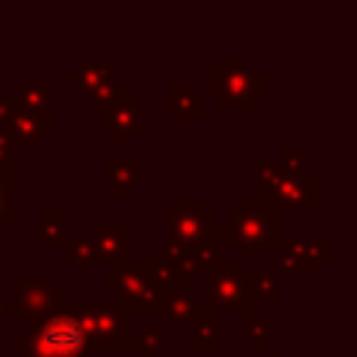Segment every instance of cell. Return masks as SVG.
<instances>
[{
	"label": "cell",
	"mask_w": 357,
	"mask_h": 357,
	"mask_svg": "<svg viewBox=\"0 0 357 357\" xmlns=\"http://www.w3.org/2000/svg\"><path fill=\"white\" fill-rule=\"evenodd\" d=\"M165 340H167V326L156 324V326L142 329V335L131 340V349H137L139 357H156V351L165 346Z\"/></svg>",
	"instance_id": "obj_20"
},
{
	"label": "cell",
	"mask_w": 357,
	"mask_h": 357,
	"mask_svg": "<svg viewBox=\"0 0 357 357\" xmlns=\"http://www.w3.org/2000/svg\"><path fill=\"white\" fill-rule=\"evenodd\" d=\"M0 86H3V75H0Z\"/></svg>",
	"instance_id": "obj_31"
},
{
	"label": "cell",
	"mask_w": 357,
	"mask_h": 357,
	"mask_svg": "<svg viewBox=\"0 0 357 357\" xmlns=\"http://www.w3.org/2000/svg\"><path fill=\"white\" fill-rule=\"evenodd\" d=\"M190 343H192V349L212 351V349L218 346V324H215V318H212V321H204V324H195Z\"/></svg>",
	"instance_id": "obj_23"
},
{
	"label": "cell",
	"mask_w": 357,
	"mask_h": 357,
	"mask_svg": "<svg viewBox=\"0 0 357 357\" xmlns=\"http://www.w3.org/2000/svg\"><path fill=\"white\" fill-rule=\"evenodd\" d=\"M206 293L204 301L212 304L215 310H229V312H248L254 310V296L248 287V273L243 268L240 259H229V262H215L206 273Z\"/></svg>",
	"instance_id": "obj_7"
},
{
	"label": "cell",
	"mask_w": 357,
	"mask_h": 357,
	"mask_svg": "<svg viewBox=\"0 0 357 357\" xmlns=\"http://www.w3.org/2000/svg\"><path fill=\"white\" fill-rule=\"evenodd\" d=\"M290 273H310V268L307 265H301L298 259H293V257H279V259H273V262H268V276H290Z\"/></svg>",
	"instance_id": "obj_25"
},
{
	"label": "cell",
	"mask_w": 357,
	"mask_h": 357,
	"mask_svg": "<svg viewBox=\"0 0 357 357\" xmlns=\"http://www.w3.org/2000/svg\"><path fill=\"white\" fill-rule=\"evenodd\" d=\"M243 324H245V332L251 335L254 346L257 349H268V329H271L268 315H262L257 310H248V312H243Z\"/></svg>",
	"instance_id": "obj_21"
},
{
	"label": "cell",
	"mask_w": 357,
	"mask_h": 357,
	"mask_svg": "<svg viewBox=\"0 0 357 357\" xmlns=\"http://www.w3.org/2000/svg\"><path fill=\"white\" fill-rule=\"evenodd\" d=\"M11 198H14V173H0V223H14Z\"/></svg>",
	"instance_id": "obj_24"
},
{
	"label": "cell",
	"mask_w": 357,
	"mask_h": 357,
	"mask_svg": "<svg viewBox=\"0 0 357 357\" xmlns=\"http://www.w3.org/2000/svg\"><path fill=\"white\" fill-rule=\"evenodd\" d=\"M142 173V162L137 159H106L103 162V184L114 190L117 198H126L131 187H137Z\"/></svg>",
	"instance_id": "obj_16"
},
{
	"label": "cell",
	"mask_w": 357,
	"mask_h": 357,
	"mask_svg": "<svg viewBox=\"0 0 357 357\" xmlns=\"http://www.w3.org/2000/svg\"><path fill=\"white\" fill-rule=\"evenodd\" d=\"M126 234H128V226H123V223H117V226H92L86 237L92 240L95 259L98 262H112V265L126 262L128 259Z\"/></svg>",
	"instance_id": "obj_13"
},
{
	"label": "cell",
	"mask_w": 357,
	"mask_h": 357,
	"mask_svg": "<svg viewBox=\"0 0 357 357\" xmlns=\"http://www.w3.org/2000/svg\"><path fill=\"white\" fill-rule=\"evenodd\" d=\"M259 181H257V198L271 201L276 209H301L312 212L318 209V176L307 173L304 167H284L276 162H257Z\"/></svg>",
	"instance_id": "obj_3"
},
{
	"label": "cell",
	"mask_w": 357,
	"mask_h": 357,
	"mask_svg": "<svg viewBox=\"0 0 357 357\" xmlns=\"http://www.w3.org/2000/svg\"><path fill=\"white\" fill-rule=\"evenodd\" d=\"M279 165L301 170V165H304V148H284V151H282V162H279Z\"/></svg>",
	"instance_id": "obj_27"
},
{
	"label": "cell",
	"mask_w": 357,
	"mask_h": 357,
	"mask_svg": "<svg viewBox=\"0 0 357 357\" xmlns=\"http://www.w3.org/2000/svg\"><path fill=\"white\" fill-rule=\"evenodd\" d=\"M50 131H53L50 109H42V112H14V117H11L8 128H6L11 145H22V148H36Z\"/></svg>",
	"instance_id": "obj_12"
},
{
	"label": "cell",
	"mask_w": 357,
	"mask_h": 357,
	"mask_svg": "<svg viewBox=\"0 0 357 357\" xmlns=\"http://www.w3.org/2000/svg\"><path fill=\"white\" fill-rule=\"evenodd\" d=\"M103 284L120 290L123 307L126 310H137V312H162L167 296L173 293V290L153 287L142 262H134V265H126V268H117V271L106 273Z\"/></svg>",
	"instance_id": "obj_9"
},
{
	"label": "cell",
	"mask_w": 357,
	"mask_h": 357,
	"mask_svg": "<svg viewBox=\"0 0 357 357\" xmlns=\"http://www.w3.org/2000/svg\"><path fill=\"white\" fill-rule=\"evenodd\" d=\"M81 326L86 337V349L95 351H120L131 349V337L126 332V307L112 298H67L61 304Z\"/></svg>",
	"instance_id": "obj_2"
},
{
	"label": "cell",
	"mask_w": 357,
	"mask_h": 357,
	"mask_svg": "<svg viewBox=\"0 0 357 357\" xmlns=\"http://www.w3.org/2000/svg\"><path fill=\"white\" fill-rule=\"evenodd\" d=\"M114 70H117L114 61H78L64 75V81L75 84L84 92V98H89L92 103L109 106L128 95L126 84H114Z\"/></svg>",
	"instance_id": "obj_10"
},
{
	"label": "cell",
	"mask_w": 357,
	"mask_h": 357,
	"mask_svg": "<svg viewBox=\"0 0 357 357\" xmlns=\"http://www.w3.org/2000/svg\"><path fill=\"white\" fill-rule=\"evenodd\" d=\"M226 243L243 254L245 262L257 259L259 251L279 248L282 218L279 209L265 198H234L229 204V226H223Z\"/></svg>",
	"instance_id": "obj_1"
},
{
	"label": "cell",
	"mask_w": 357,
	"mask_h": 357,
	"mask_svg": "<svg viewBox=\"0 0 357 357\" xmlns=\"http://www.w3.org/2000/svg\"><path fill=\"white\" fill-rule=\"evenodd\" d=\"M14 145L8 139V134L0 128V173H14V156H11Z\"/></svg>",
	"instance_id": "obj_26"
},
{
	"label": "cell",
	"mask_w": 357,
	"mask_h": 357,
	"mask_svg": "<svg viewBox=\"0 0 357 357\" xmlns=\"http://www.w3.org/2000/svg\"><path fill=\"white\" fill-rule=\"evenodd\" d=\"M14 103L11 100H0V128L6 131L8 128V123H11V117H14Z\"/></svg>",
	"instance_id": "obj_28"
},
{
	"label": "cell",
	"mask_w": 357,
	"mask_h": 357,
	"mask_svg": "<svg viewBox=\"0 0 357 357\" xmlns=\"http://www.w3.org/2000/svg\"><path fill=\"white\" fill-rule=\"evenodd\" d=\"M162 312L176 321V324H187V326H195V324H204V321H212L215 318V307L206 304L204 298H192L190 293H181V290H173L162 307Z\"/></svg>",
	"instance_id": "obj_14"
},
{
	"label": "cell",
	"mask_w": 357,
	"mask_h": 357,
	"mask_svg": "<svg viewBox=\"0 0 357 357\" xmlns=\"http://www.w3.org/2000/svg\"><path fill=\"white\" fill-rule=\"evenodd\" d=\"M223 237V223L198 198L167 201V243L173 245H206Z\"/></svg>",
	"instance_id": "obj_6"
},
{
	"label": "cell",
	"mask_w": 357,
	"mask_h": 357,
	"mask_svg": "<svg viewBox=\"0 0 357 357\" xmlns=\"http://www.w3.org/2000/svg\"><path fill=\"white\" fill-rule=\"evenodd\" d=\"M61 248H64V257H67L73 265H78V273H89V265L98 262V259H95L92 240H89L86 234H73V237H67Z\"/></svg>",
	"instance_id": "obj_19"
},
{
	"label": "cell",
	"mask_w": 357,
	"mask_h": 357,
	"mask_svg": "<svg viewBox=\"0 0 357 357\" xmlns=\"http://www.w3.org/2000/svg\"><path fill=\"white\" fill-rule=\"evenodd\" d=\"M67 301L64 290L53 284L50 276H14V321L20 326H33L36 321L53 315L61 310V304Z\"/></svg>",
	"instance_id": "obj_8"
},
{
	"label": "cell",
	"mask_w": 357,
	"mask_h": 357,
	"mask_svg": "<svg viewBox=\"0 0 357 357\" xmlns=\"http://www.w3.org/2000/svg\"><path fill=\"white\" fill-rule=\"evenodd\" d=\"M67 226H64V212L47 209L39 215V245L42 248H61L67 240Z\"/></svg>",
	"instance_id": "obj_18"
},
{
	"label": "cell",
	"mask_w": 357,
	"mask_h": 357,
	"mask_svg": "<svg viewBox=\"0 0 357 357\" xmlns=\"http://www.w3.org/2000/svg\"><path fill=\"white\" fill-rule=\"evenodd\" d=\"M14 349L28 357H81L86 351V337L78 321L61 307L59 312L36 321L28 335H22Z\"/></svg>",
	"instance_id": "obj_4"
},
{
	"label": "cell",
	"mask_w": 357,
	"mask_h": 357,
	"mask_svg": "<svg viewBox=\"0 0 357 357\" xmlns=\"http://www.w3.org/2000/svg\"><path fill=\"white\" fill-rule=\"evenodd\" d=\"M248 287H251L254 301H262V298L276 301V298L282 296L279 282H276L273 276H268V273H248Z\"/></svg>",
	"instance_id": "obj_22"
},
{
	"label": "cell",
	"mask_w": 357,
	"mask_h": 357,
	"mask_svg": "<svg viewBox=\"0 0 357 357\" xmlns=\"http://www.w3.org/2000/svg\"><path fill=\"white\" fill-rule=\"evenodd\" d=\"M268 357H282V354H279V351H271V354H268Z\"/></svg>",
	"instance_id": "obj_30"
},
{
	"label": "cell",
	"mask_w": 357,
	"mask_h": 357,
	"mask_svg": "<svg viewBox=\"0 0 357 357\" xmlns=\"http://www.w3.org/2000/svg\"><path fill=\"white\" fill-rule=\"evenodd\" d=\"M167 120H204V98L195 95L190 84L167 86Z\"/></svg>",
	"instance_id": "obj_15"
},
{
	"label": "cell",
	"mask_w": 357,
	"mask_h": 357,
	"mask_svg": "<svg viewBox=\"0 0 357 357\" xmlns=\"http://www.w3.org/2000/svg\"><path fill=\"white\" fill-rule=\"evenodd\" d=\"M50 95H53V86L47 81H42L39 73H28V78L22 84H17L11 103L17 112H42V109H47Z\"/></svg>",
	"instance_id": "obj_17"
},
{
	"label": "cell",
	"mask_w": 357,
	"mask_h": 357,
	"mask_svg": "<svg viewBox=\"0 0 357 357\" xmlns=\"http://www.w3.org/2000/svg\"><path fill=\"white\" fill-rule=\"evenodd\" d=\"M204 92L215 98L220 109H251L257 98L268 95V75L248 73L237 59L218 61V67L204 75Z\"/></svg>",
	"instance_id": "obj_5"
},
{
	"label": "cell",
	"mask_w": 357,
	"mask_h": 357,
	"mask_svg": "<svg viewBox=\"0 0 357 357\" xmlns=\"http://www.w3.org/2000/svg\"><path fill=\"white\" fill-rule=\"evenodd\" d=\"M103 131L114 137L117 148H126L128 139L142 131V100L128 92L126 98L103 106Z\"/></svg>",
	"instance_id": "obj_11"
},
{
	"label": "cell",
	"mask_w": 357,
	"mask_h": 357,
	"mask_svg": "<svg viewBox=\"0 0 357 357\" xmlns=\"http://www.w3.org/2000/svg\"><path fill=\"white\" fill-rule=\"evenodd\" d=\"M6 312H11V301H6V298H3V293H0V324H3Z\"/></svg>",
	"instance_id": "obj_29"
}]
</instances>
